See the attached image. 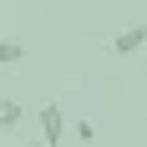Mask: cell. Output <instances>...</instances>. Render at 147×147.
Returning <instances> with one entry per match:
<instances>
[{"label":"cell","mask_w":147,"mask_h":147,"mask_svg":"<svg viewBox=\"0 0 147 147\" xmlns=\"http://www.w3.org/2000/svg\"><path fill=\"white\" fill-rule=\"evenodd\" d=\"M36 127H41V147H66V112L56 102H41Z\"/></svg>","instance_id":"cell-1"},{"label":"cell","mask_w":147,"mask_h":147,"mask_svg":"<svg viewBox=\"0 0 147 147\" xmlns=\"http://www.w3.org/2000/svg\"><path fill=\"white\" fill-rule=\"evenodd\" d=\"M107 51H112V56H137V51H147V26H127V30H117V36L107 41Z\"/></svg>","instance_id":"cell-2"},{"label":"cell","mask_w":147,"mask_h":147,"mask_svg":"<svg viewBox=\"0 0 147 147\" xmlns=\"http://www.w3.org/2000/svg\"><path fill=\"white\" fill-rule=\"evenodd\" d=\"M20 61H26V41L0 36V66H20Z\"/></svg>","instance_id":"cell-3"},{"label":"cell","mask_w":147,"mask_h":147,"mask_svg":"<svg viewBox=\"0 0 147 147\" xmlns=\"http://www.w3.org/2000/svg\"><path fill=\"white\" fill-rule=\"evenodd\" d=\"M20 122H26V107L10 102V96H0V127L10 132V127H20Z\"/></svg>","instance_id":"cell-4"},{"label":"cell","mask_w":147,"mask_h":147,"mask_svg":"<svg viewBox=\"0 0 147 147\" xmlns=\"http://www.w3.org/2000/svg\"><path fill=\"white\" fill-rule=\"evenodd\" d=\"M76 142H96V127L91 122H76Z\"/></svg>","instance_id":"cell-5"},{"label":"cell","mask_w":147,"mask_h":147,"mask_svg":"<svg viewBox=\"0 0 147 147\" xmlns=\"http://www.w3.org/2000/svg\"><path fill=\"white\" fill-rule=\"evenodd\" d=\"M0 137H5V127H0Z\"/></svg>","instance_id":"cell-6"},{"label":"cell","mask_w":147,"mask_h":147,"mask_svg":"<svg viewBox=\"0 0 147 147\" xmlns=\"http://www.w3.org/2000/svg\"><path fill=\"white\" fill-rule=\"evenodd\" d=\"M0 96H5V86H0Z\"/></svg>","instance_id":"cell-7"},{"label":"cell","mask_w":147,"mask_h":147,"mask_svg":"<svg viewBox=\"0 0 147 147\" xmlns=\"http://www.w3.org/2000/svg\"><path fill=\"white\" fill-rule=\"evenodd\" d=\"M30 147H41V142H30Z\"/></svg>","instance_id":"cell-8"}]
</instances>
